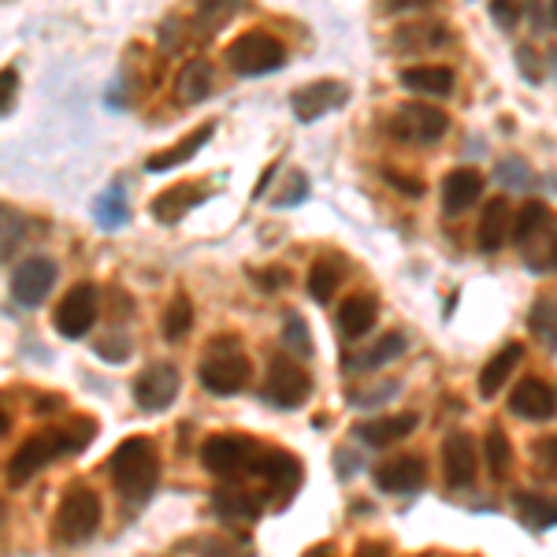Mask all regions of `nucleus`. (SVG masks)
I'll return each mask as SVG.
<instances>
[{
  "label": "nucleus",
  "instance_id": "f257e3e1",
  "mask_svg": "<svg viewBox=\"0 0 557 557\" xmlns=\"http://www.w3.org/2000/svg\"><path fill=\"white\" fill-rule=\"evenodd\" d=\"M108 475H112L115 491L127 502H149L160 487V457L157 446L149 438L134 435L127 443L115 446V454L108 457Z\"/></svg>",
  "mask_w": 557,
  "mask_h": 557
},
{
  "label": "nucleus",
  "instance_id": "f03ea898",
  "mask_svg": "<svg viewBox=\"0 0 557 557\" xmlns=\"http://www.w3.org/2000/svg\"><path fill=\"white\" fill-rule=\"evenodd\" d=\"M249 375H253V368H249V357L235 346V338H231V335L223 338L220 346H212L209 357H205L201 368H197V380H201V386L209 394H238V391H246Z\"/></svg>",
  "mask_w": 557,
  "mask_h": 557
},
{
  "label": "nucleus",
  "instance_id": "7ed1b4c3",
  "mask_svg": "<svg viewBox=\"0 0 557 557\" xmlns=\"http://www.w3.org/2000/svg\"><path fill=\"white\" fill-rule=\"evenodd\" d=\"M386 131H391V138L406 141V146H435V141L446 138V131H450V115L435 104L412 101V104H401L398 112L391 115Z\"/></svg>",
  "mask_w": 557,
  "mask_h": 557
},
{
  "label": "nucleus",
  "instance_id": "20e7f679",
  "mask_svg": "<svg viewBox=\"0 0 557 557\" xmlns=\"http://www.w3.org/2000/svg\"><path fill=\"white\" fill-rule=\"evenodd\" d=\"M101 498L89 487H71L57 506V539L60 543H86L101 528Z\"/></svg>",
  "mask_w": 557,
  "mask_h": 557
},
{
  "label": "nucleus",
  "instance_id": "39448f33",
  "mask_svg": "<svg viewBox=\"0 0 557 557\" xmlns=\"http://www.w3.org/2000/svg\"><path fill=\"white\" fill-rule=\"evenodd\" d=\"M260 454L257 438L246 435H212L201 446V465L205 472L220 475V480H238V475L253 472V461Z\"/></svg>",
  "mask_w": 557,
  "mask_h": 557
},
{
  "label": "nucleus",
  "instance_id": "423d86ee",
  "mask_svg": "<svg viewBox=\"0 0 557 557\" xmlns=\"http://www.w3.org/2000/svg\"><path fill=\"white\" fill-rule=\"evenodd\" d=\"M283 60H286V45L268 30L242 34V38L231 41V49H227L231 71H235V75H246V78L268 75V71L283 67Z\"/></svg>",
  "mask_w": 557,
  "mask_h": 557
},
{
  "label": "nucleus",
  "instance_id": "0eeeda50",
  "mask_svg": "<svg viewBox=\"0 0 557 557\" xmlns=\"http://www.w3.org/2000/svg\"><path fill=\"white\" fill-rule=\"evenodd\" d=\"M309 394H312V375L298 361H290V357H272L268 361L264 398L275 409H301Z\"/></svg>",
  "mask_w": 557,
  "mask_h": 557
},
{
  "label": "nucleus",
  "instance_id": "6e6552de",
  "mask_svg": "<svg viewBox=\"0 0 557 557\" xmlns=\"http://www.w3.org/2000/svg\"><path fill=\"white\" fill-rule=\"evenodd\" d=\"M249 475H260V480L272 487V502L275 506H286V502L298 494L301 487V461L286 450H272V446H260L257 461H253V472Z\"/></svg>",
  "mask_w": 557,
  "mask_h": 557
},
{
  "label": "nucleus",
  "instance_id": "1a4fd4ad",
  "mask_svg": "<svg viewBox=\"0 0 557 557\" xmlns=\"http://www.w3.org/2000/svg\"><path fill=\"white\" fill-rule=\"evenodd\" d=\"M57 457H64V443H60V431L57 428H45L38 435H30L20 450L12 454L8 461V480L12 483H26L30 475H38L45 465H52Z\"/></svg>",
  "mask_w": 557,
  "mask_h": 557
},
{
  "label": "nucleus",
  "instance_id": "9d476101",
  "mask_svg": "<svg viewBox=\"0 0 557 557\" xmlns=\"http://www.w3.org/2000/svg\"><path fill=\"white\" fill-rule=\"evenodd\" d=\"M178 368L160 361V364H149L146 372L134 380V401H138L141 412H164L175 406L178 398Z\"/></svg>",
  "mask_w": 557,
  "mask_h": 557
},
{
  "label": "nucleus",
  "instance_id": "9b49d317",
  "mask_svg": "<svg viewBox=\"0 0 557 557\" xmlns=\"http://www.w3.org/2000/svg\"><path fill=\"white\" fill-rule=\"evenodd\" d=\"M57 331L64 338H86L97 323V286L94 283H78L67 290V298L57 305Z\"/></svg>",
  "mask_w": 557,
  "mask_h": 557
},
{
  "label": "nucleus",
  "instance_id": "f8f14e48",
  "mask_svg": "<svg viewBox=\"0 0 557 557\" xmlns=\"http://www.w3.org/2000/svg\"><path fill=\"white\" fill-rule=\"evenodd\" d=\"M349 101V86L346 83H335V78H320V83H309L301 89H294L290 97V108L301 123H317L320 115L327 112H338Z\"/></svg>",
  "mask_w": 557,
  "mask_h": 557
},
{
  "label": "nucleus",
  "instance_id": "ddd939ff",
  "mask_svg": "<svg viewBox=\"0 0 557 557\" xmlns=\"http://www.w3.org/2000/svg\"><path fill=\"white\" fill-rule=\"evenodd\" d=\"M57 264L49 257H30L15 268L12 275V298L23 305V309H38V305L49 298V290L57 286Z\"/></svg>",
  "mask_w": 557,
  "mask_h": 557
},
{
  "label": "nucleus",
  "instance_id": "4468645a",
  "mask_svg": "<svg viewBox=\"0 0 557 557\" xmlns=\"http://www.w3.org/2000/svg\"><path fill=\"white\" fill-rule=\"evenodd\" d=\"M443 472L450 487H469L480 472V450L469 431H450L443 438Z\"/></svg>",
  "mask_w": 557,
  "mask_h": 557
},
{
  "label": "nucleus",
  "instance_id": "2eb2a0df",
  "mask_svg": "<svg viewBox=\"0 0 557 557\" xmlns=\"http://www.w3.org/2000/svg\"><path fill=\"white\" fill-rule=\"evenodd\" d=\"M428 483V461L420 454H398L375 469V487L386 494H412Z\"/></svg>",
  "mask_w": 557,
  "mask_h": 557
},
{
  "label": "nucleus",
  "instance_id": "dca6fc26",
  "mask_svg": "<svg viewBox=\"0 0 557 557\" xmlns=\"http://www.w3.org/2000/svg\"><path fill=\"white\" fill-rule=\"evenodd\" d=\"M554 386L546 380H520L513 386V398H509V412L524 420H554Z\"/></svg>",
  "mask_w": 557,
  "mask_h": 557
},
{
  "label": "nucleus",
  "instance_id": "f3484780",
  "mask_svg": "<svg viewBox=\"0 0 557 557\" xmlns=\"http://www.w3.org/2000/svg\"><path fill=\"white\" fill-rule=\"evenodd\" d=\"M335 320L349 343H357V338H364L368 331L375 327V320H380V301H375L372 294H354V298H346L338 305Z\"/></svg>",
  "mask_w": 557,
  "mask_h": 557
},
{
  "label": "nucleus",
  "instance_id": "a211bd4d",
  "mask_svg": "<svg viewBox=\"0 0 557 557\" xmlns=\"http://www.w3.org/2000/svg\"><path fill=\"white\" fill-rule=\"evenodd\" d=\"M480 197H483V175L472 172V168H457V172L443 178V205L450 215L469 212Z\"/></svg>",
  "mask_w": 557,
  "mask_h": 557
},
{
  "label": "nucleus",
  "instance_id": "6ab92c4d",
  "mask_svg": "<svg viewBox=\"0 0 557 557\" xmlns=\"http://www.w3.org/2000/svg\"><path fill=\"white\" fill-rule=\"evenodd\" d=\"M509 220H513V212H509L506 197H491V201L483 205V220H480V231H475V242H480L483 253H498V249L506 246Z\"/></svg>",
  "mask_w": 557,
  "mask_h": 557
},
{
  "label": "nucleus",
  "instance_id": "aec40b11",
  "mask_svg": "<svg viewBox=\"0 0 557 557\" xmlns=\"http://www.w3.org/2000/svg\"><path fill=\"white\" fill-rule=\"evenodd\" d=\"M212 131H215V123H201L190 138H183V141H175L172 149H164V152H152V157L146 160V172H172V168L178 164H186V160H194L197 152H201L205 146H209V138H212Z\"/></svg>",
  "mask_w": 557,
  "mask_h": 557
},
{
  "label": "nucleus",
  "instance_id": "412c9836",
  "mask_svg": "<svg viewBox=\"0 0 557 557\" xmlns=\"http://www.w3.org/2000/svg\"><path fill=\"white\" fill-rule=\"evenodd\" d=\"M205 197L209 194H205L201 186H172V190L152 197L149 212H152V220H160V223H178V220H186V212L197 209Z\"/></svg>",
  "mask_w": 557,
  "mask_h": 557
},
{
  "label": "nucleus",
  "instance_id": "4be33fe9",
  "mask_svg": "<svg viewBox=\"0 0 557 557\" xmlns=\"http://www.w3.org/2000/svg\"><path fill=\"white\" fill-rule=\"evenodd\" d=\"M417 412H398V417H383V420H368V424L357 428V435L364 438L368 446H394V443H401L406 435H412L417 431Z\"/></svg>",
  "mask_w": 557,
  "mask_h": 557
},
{
  "label": "nucleus",
  "instance_id": "5701e85b",
  "mask_svg": "<svg viewBox=\"0 0 557 557\" xmlns=\"http://www.w3.org/2000/svg\"><path fill=\"white\" fill-rule=\"evenodd\" d=\"M401 86L412 94H428V97H450L454 94V67L443 64H420L401 71Z\"/></svg>",
  "mask_w": 557,
  "mask_h": 557
},
{
  "label": "nucleus",
  "instance_id": "b1692460",
  "mask_svg": "<svg viewBox=\"0 0 557 557\" xmlns=\"http://www.w3.org/2000/svg\"><path fill=\"white\" fill-rule=\"evenodd\" d=\"M212 506H215V513L223 520H231V524H253L260 517V498L246 487H220Z\"/></svg>",
  "mask_w": 557,
  "mask_h": 557
},
{
  "label": "nucleus",
  "instance_id": "393cba45",
  "mask_svg": "<svg viewBox=\"0 0 557 557\" xmlns=\"http://www.w3.org/2000/svg\"><path fill=\"white\" fill-rule=\"evenodd\" d=\"M520 357H524V346L509 343V346H502L487 364H483V372H480V394H483V398H494V394L506 386V380L513 375V368L520 364Z\"/></svg>",
  "mask_w": 557,
  "mask_h": 557
},
{
  "label": "nucleus",
  "instance_id": "a878e982",
  "mask_svg": "<svg viewBox=\"0 0 557 557\" xmlns=\"http://www.w3.org/2000/svg\"><path fill=\"white\" fill-rule=\"evenodd\" d=\"M212 94V64L209 60H190L175 75V97L183 104H201Z\"/></svg>",
  "mask_w": 557,
  "mask_h": 557
},
{
  "label": "nucleus",
  "instance_id": "bb28decb",
  "mask_svg": "<svg viewBox=\"0 0 557 557\" xmlns=\"http://www.w3.org/2000/svg\"><path fill=\"white\" fill-rule=\"evenodd\" d=\"M401 354H406V335H401V331H391V335H383L368 354L346 357V364H349V372H372V368L391 364L394 357H401Z\"/></svg>",
  "mask_w": 557,
  "mask_h": 557
},
{
  "label": "nucleus",
  "instance_id": "cd10ccee",
  "mask_svg": "<svg viewBox=\"0 0 557 557\" xmlns=\"http://www.w3.org/2000/svg\"><path fill=\"white\" fill-rule=\"evenodd\" d=\"M246 8V0H197V8H194V23H197V30L201 34H215V30H223L235 15Z\"/></svg>",
  "mask_w": 557,
  "mask_h": 557
},
{
  "label": "nucleus",
  "instance_id": "c85d7f7f",
  "mask_svg": "<svg viewBox=\"0 0 557 557\" xmlns=\"http://www.w3.org/2000/svg\"><path fill=\"white\" fill-rule=\"evenodd\" d=\"M543 231H550V209H546L543 201H528L524 209L513 215V223H509V235H513L517 246H528L535 235H543Z\"/></svg>",
  "mask_w": 557,
  "mask_h": 557
},
{
  "label": "nucleus",
  "instance_id": "c756f323",
  "mask_svg": "<svg viewBox=\"0 0 557 557\" xmlns=\"http://www.w3.org/2000/svg\"><path fill=\"white\" fill-rule=\"evenodd\" d=\"M183 550H190L197 557H257L249 543H238V539L227 535H194L183 543Z\"/></svg>",
  "mask_w": 557,
  "mask_h": 557
},
{
  "label": "nucleus",
  "instance_id": "7c9ffc66",
  "mask_svg": "<svg viewBox=\"0 0 557 557\" xmlns=\"http://www.w3.org/2000/svg\"><path fill=\"white\" fill-rule=\"evenodd\" d=\"M513 506H517L520 520H524L528 528H535V532H543V528H554V502L543 498V494L517 491L513 494Z\"/></svg>",
  "mask_w": 557,
  "mask_h": 557
},
{
  "label": "nucleus",
  "instance_id": "2f4dec72",
  "mask_svg": "<svg viewBox=\"0 0 557 557\" xmlns=\"http://www.w3.org/2000/svg\"><path fill=\"white\" fill-rule=\"evenodd\" d=\"M94 215L97 223H101L104 231H115L123 227V223L131 220V205H127V194L120 190V186H108V190L94 201Z\"/></svg>",
  "mask_w": 557,
  "mask_h": 557
},
{
  "label": "nucleus",
  "instance_id": "473e14b6",
  "mask_svg": "<svg viewBox=\"0 0 557 557\" xmlns=\"http://www.w3.org/2000/svg\"><path fill=\"white\" fill-rule=\"evenodd\" d=\"M394 41H398V49H438V45L450 41V30L438 23H417V26H401L394 34Z\"/></svg>",
  "mask_w": 557,
  "mask_h": 557
},
{
  "label": "nucleus",
  "instance_id": "72a5a7b5",
  "mask_svg": "<svg viewBox=\"0 0 557 557\" xmlns=\"http://www.w3.org/2000/svg\"><path fill=\"white\" fill-rule=\"evenodd\" d=\"M483 457H487V469H491L494 480H506L509 469H513V446H509V438H506V431H502V428L487 431Z\"/></svg>",
  "mask_w": 557,
  "mask_h": 557
},
{
  "label": "nucleus",
  "instance_id": "f704fd0d",
  "mask_svg": "<svg viewBox=\"0 0 557 557\" xmlns=\"http://www.w3.org/2000/svg\"><path fill=\"white\" fill-rule=\"evenodd\" d=\"M338 283H343V272H338V264H335V260H327V257L317 260V264L309 268V278H305V286H309V294L317 301L335 298Z\"/></svg>",
  "mask_w": 557,
  "mask_h": 557
},
{
  "label": "nucleus",
  "instance_id": "c9c22d12",
  "mask_svg": "<svg viewBox=\"0 0 557 557\" xmlns=\"http://www.w3.org/2000/svg\"><path fill=\"white\" fill-rule=\"evenodd\" d=\"M60 443H64V454H83L89 443L97 438V420L94 417H71L67 424H60Z\"/></svg>",
  "mask_w": 557,
  "mask_h": 557
},
{
  "label": "nucleus",
  "instance_id": "e433bc0d",
  "mask_svg": "<svg viewBox=\"0 0 557 557\" xmlns=\"http://www.w3.org/2000/svg\"><path fill=\"white\" fill-rule=\"evenodd\" d=\"M190 327H194V305L186 294H178L164 312V338L168 343H178V338H186V331Z\"/></svg>",
  "mask_w": 557,
  "mask_h": 557
},
{
  "label": "nucleus",
  "instance_id": "4c0bfd02",
  "mask_svg": "<svg viewBox=\"0 0 557 557\" xmlns=\"http://www.w3.org/2000/svg\"><path fill=\"white\" fill-rule=\"evenodd\" d=\"M23 235H26V220L15 209L0 205V260H8L23 246Z\"/></svg>",
  "mask_w": 557,
  "mask_h": 557
},
{
  "label": "nucleus",
  "instance_id": "58836bf2",
  "mask_svg": "<svg viewBox=\"0 0 557 557\" xmlns=\"http://www.w3.org/2000/svg\"><path fill=\"white\" fill-rule=\"evenodd\" d=\"M283 343H286V349H294L298 357H312V335H309V327H305V320H301V317H290V320H286Z\"/></svg>",
  "mask_w": 557,
  "mask_h": 557
},
{
  "label": "nucleus",
  "instance_id": "ea45409f",
  "mask_svg": "<svg viewBox=\"0 0 557 557\" xmlns=\"http://www.w3.org/2000/svg\"><path fill=\"white\" fill-rule=\"evenodd\" d=\"M532 335L535 338H543L546 346L554 349V301L550 298H543V301H535V309H532Z\"/></svg>",
  "mask_w": 557,
  "mask_h": 557
},
{
  "label": "nucleus",
  "instance_id": "a19ab883",
  "mask_svg": "<svg viewBox=\"0 0 557 557\" xmlns=\"http://www.w3.org/2000/svg\"><path fill=\"white\" fill-rule=\"evenodd\" d=\"M305 197H309V178H305V172H294L286 178V194H275V205L278 209H294V205H301Z\"/></svg>",
  "mask_w": 557,
  "mask_h": 557
},
{
  "label": "nucleus",
  "instance_id": "79ce46f5",
  "mask_svg": "<svg viewBox=\"0 0 557 557\" xmlns=\"http://www.w3.org/2000/svg\"><path fill=\"white\" fill-rule=\"evenodd\" d=\"M131 338L123 335H112V338H97V354L104 357V361H127L131 357Z\"/></svg>",
  "mask_w": 557,
  "mask_h": 557
},
{
  "label": "nucleus",
  "instance_id": "37998d69",
  "mask_svg": "<svg viewBox=\"0 0 557 557\" xmlns=\"http://www.w3.org/2000/svg\"><path fill=\"white\" fill-rule=\"evenodd\" d=\"M15 89H20V71H15V67H4V71H0V115L12 112Z\"/></svg>",
  "mask_w": 557,
  "mask_h": 557
},
{
  "label": "nucleus",
  "instance_id": "c03bdc74",
  "mask_svg": "<svg viewBox=\"0 0 557 557\" xmlns=\"http://www.w3.org/2000/svg\"><path fill=\"white\" fill-rule=\"evenodd\" d=\"M253 278H257L260 290H286V283H290V272H286V268H257Z\"/></svg>",
  "mask_w": 557,
  "mask_h": 557
},
{
  "label": "nucleus",
  "instance_id": "a18cd8bd",
  "mask_svg": "<svg viewBox=\"0 0 557 557\" xmlns=\"http://www.w3.org/2000/svg\"><path fill=\"white\" fill-rule=\"evenodd\" d=\"M491 15H494V23L506 26V30H513V26L520 23L517 0H491Z\"/></svg>",
  "mask_w": 557,
  "mask_h": 557
},
{
  "label": "nucleus",
  "instance_id": "49530a36",
  "mask_svg": "<svg viewBox=\"0 0 557 557\" xmlns=\"http://www.w3.org/2000/svg\"><path fill=\"white\" fill-rule=\"evenodd\" d=\"M383 178L391 186H398V190L406 194V197H420V194H424V183H420V178H412V175H406V172H394V168H386Z\"/></svg>",
  "mask_w": 557,
  "mask_h": 557
},
{
  "label": "nucleus",
  "instance_id": "de8ad7c7",
  "mask_svg": "<svg viewBox=\"0 0 557 557\" xmlns=\"http://www.w3.org/2000/svg\"><path fill=\"white\" fill-rule=\"evenodd\" d=\"M498 175H502V183H528V168L520 164V160H513V164L506 160V164L498 168Z\"/></svg>",
  "mask_w": 557,
  "mask_h": 557
},
{
  "label": "nucleus",
  "instance_id": "09e8293b",
  "mask_svg": "<svg viewBox=\"0 0 557 557\" xmlns=\"http://www.w3.org/2000/svg\"><path fill=\"white\" fill-rule=\"evenodd\" d=\"M435 0H383L386 12H417V8H428Z\"/></svg>",
  "mask_w": 557,
  "mask_h": 557
},
{
  "label": "nucleus",
  "instance_id": "8fccbe9b",
  "mask_svg": "<svg viewBox=\"0 0 557 557\" xmlns=\"http://www.w3.org/2000/svg\"><path fill=\"white\" fill-rule=\"evenodd\" d=\"M112 301H115V309H112V317H131L134 312V298L131 294H123V290H112Z\"/></svg>",
  "mask_w": 557,
  "mask_h": 557
},
{
  "label": "nucleus",
  "instance_id": "3c124183",
  "mask_svg": "<svg viewBox=\"0 0 557 557\" xmlns=\"http://www.w3.org/2000/svg\"><path fill=\"white\" fill-rule=\"evenodd\" d=\"M535 454H539V461L554 465V435H546L543 443H535Z\"/></svg>",
  "mask_w": 557,
  "mask_h": 557
},
{
  "label": "nucleus",
  "instance_id": "603ef678",
  "mask_svg": "<svg viewBox=\"0 0 557 557\" xmlns=\"http://www.w3.org/2000/svg\"><path fill=\"white\" fill-rule=\"evenodd\" d=\"M357 557H386V550L380 543H364L361 550H357Z\"/></svg>",
  "mask_w": 557,
  "mask_h": 557
},
{
  "label": "nucleus",
  "instance_id": "864d4df0",
  "mask_svg": "<svg viewBox=\"0 0 557 557\" xmlns=\"http://www.w3.org/2000/svg\"><path fill=\"white\" fill-rule=\"evenodd\" d=\"M272 175H275V164H272V168H268V172H264V175H260V183H257V190H253V197H264V194H268V183H272Z\"/></svg>",
  "mask_w": 557,
  "mask_h": 557
},
{
  "label": "nucleus",
  "instance_id": "5fc2aeb1",
  "mask_svg": "<svg viewBox=\"0 0 557 557\" xmlns=\"http://www.w3.org/2000/svg\"><path fill=\"white\" fill-rule=\"evenodd\" d=\"M8 431V412H0V435Z\"/></svg>",
  "mask_w": 557,
  "mask_h": 557
}]
</instances>
